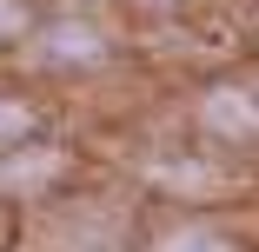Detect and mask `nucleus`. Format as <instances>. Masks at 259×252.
<instances>
[{
	"label": "nucleus",
	"mask_w": 259,
	"mask_h": 252,
	"mask_svg": "<svg viewBox=\"0 0 259 252\" xmlns=\"http://www.w3.org/2000/svg\"><path fill=\"white\" fill-rule=\"evenodd\" d=\"M173 252H220V239L213 232H186V239H173Z\"/></svg>",
	"instance_id": "3"
},
{
	"label": "nucleus",
	"mask_w": 259,
	"mask_h": 252,
	"mask_svg": "<svg viewBox=\"0 0 259 252\" xmlns=\"http://www.w3.org/2000/svg\"><path fill=\"white\" fill-rule=\"evenodd\" d=\"M206 120H213L220 133H252V120H259V113L246 107L239 93H233V99H226V93H213V107H206Z\"/></svg>",
	"instance_id": "1"
},
{
	"label": "nucleus",
	"mask_w": 259,
	"mask_h": 252,
	"mask_svg": "<svg viewBox=\"0 0 259 252\" xmlns=\"http://www.w3.org/2000/svg\"><path fill=\"white\" fill-rule=\"evenodd\" d=\"M20 27H27V14L14 7V0H0V33H20Z\"/></svg>",
	"instance_id": "4"
},
{
	"label": "nucleus",
	"mask_w": 259,
	"mask_h": 252,
	"mask_svg": "<svg viewBox=\"0 0 259 252\" xmlns=\"http://www.w3.org/2000/svg\"><path fill=\"white\" fill-rule=\"evenodd\" d=\"M54 54H60V60H67V54H73V60H87V54H100V46H93V33H87V27H54Z\"/></svg>",
	"instance_id": "2"
}]
</instances>
